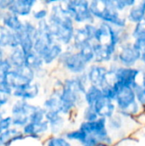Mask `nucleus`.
Wrapping results in <instances>:
<instances>
[{
	"instance_id": "nucleus-1",
	"label": "nucleus",
	"mask_w": 145,
	"mask_h": 146,
	"mask_svg": "<svg viewBox=\"0 0 145 146\" xmlns=\"http://www.w3.org/2000/svg\"><path fill=\"white\" fill-rule=\"evenodd\" d=\"M59 1L50 7L47 21L56 41L65 47L72 44L76 25L62 9Z\"/></svg>"
},
{
	"instance_id": "nucleus-2",
	"label": "nucleus",
	"mask_w": 145,
	"mask_h": 146,
	"mask_svg": "<svg viewBox=\"0 0 145 146\" xmlns=\"http://www.w3.org/2000/svg\"><path fill=\"white\" fill-rule=\"evenodd\" d=\"M90 10L97 22H104L120 29L129 26L126 15L115 9L114 0H91Z\"/></svg>"
},
{
	"instance_id": "nucleus-3",
	"label": "nucleus",
	"mask_w": 145,
	"mask_h": 146,
	"mask_svg": "<svg viewBox=\"0 0 145 146\" xmlns=\"http://www.w3.org/2000/svg\"><path fill=\"white\" fill-rule=\"evenodd\" d=\"M88 65L80 58L73 46L71 44L64 47L60 56L56 69L65 76H75L85 73Z\"/></svg>"
},
{
	"instance_id": "nucleus-4",
	"label": "nucleus",
	"mask_w": 145,
	"mask_h": 146,
	"mask_svg": "<svg viewBox=\"0 0 145 146\" xmlns=\"http://www.w3.org/2000/svg\"><path fill=\"white\" fill-rule=\"evenodd\" d=\"M59 3L66 14L72 18L76 26H83L87 23H97L90 10V1L60 0Z\"/></svg>"
},
{
	"instance_id": "nucleus-5",
	"label": "nucleus",
	"mask_w": 145,
	"mask_h": 146,
	"mask_svg": "<svg viewBox=\"0 0 145 146\" xmlns=\"http://www.w3.org/2000/svg\"><path fill=\"white\" fill-rule=\"evenodd\" d=\"M138 125L135 118L116 112L112 117L107 120V128L115 142L131 136L134 127L132 125ZM139 126V125H138Z\"/></svg>"
},
{
	"instance_id": "nucleus-6",
	"label": "nucleus",
	"mask_w": 145,
	"mask_h": 146,
	"mask_svg": "<svg viewBox=\"0 0 145 146\" xmlns=\"http://www.w3.org/2000/svg\"><path fill=\"white\" fill-rule=\"evenodd\" d=\"M77 127L87 134H91L97 138L100 144L113 146L115 143L109 133L107 128V120L104 118H98L94 121H79Z\"/></svg>"
},
{
	"instance_id": "nucleus-7",
	"label": "nucleus",
	"mask_w": 145,
	"mask_h": 146,
	"mask_svg": "<svg viewBox=\"0 0 145 146\" xmlns=\"http://www.w3.org/2000/svg\"><path fill=\"white\" fill-rule=\"evenodd\" d=\"M36 104L32 102L14 99L9 107V115L12 118L13 127L22 129L29 122V115Z\"/></svg>"
},
{
	"instance_id": "nucleus-8",
	"label": "nucleus",
	"mask_w": 145,
	"mask_h": 146,
	"mask_svg": "<svg viewBox=\"0 0 145 146\" xmlns=\"http://www.w3.org/2000/svg\"><path fill=\"white\" fill-rule=\"evenodd\" d=\"M141 55V52L133 46L132 41H129L118 46L117 52L111 62H116L120 66L126 68L138 67L140 66Z\"/></svg>"
},
{
	"instance_id": "nucleus-9",
	"label": "nucleus",
	"mask_w": 145,
	"mask_h": 146,
	"mask_svg": "<svg viewBox=\"0 0 145 146\" xmlns=\"http://www.w3.org/2000/svg\"><path fill=\"white\" fill-rule=\"evenodd\" d=\"M142 74V67L138 66L134 68H126L118 66L113 72L114 83L121 86H131L133 90L139 85Z\"/></svg>"
},
{
	"instance_id": "nucleus-10",
	"label": "nucleus",
	"mask_w": 145,
	"mask_h": 146,
	"mask_svg": "<svg viewBox=\"0 0 145 146\" xmlns=\"http://www.w3.org/2000/svg\"><path fill=\"white\" fill-rule=\"evenodd\" d=\"M35 81V73L29 68L23 66L12 68L6 79V85L12 90H15L25 85Z\"/></svg>"
},
{
	"instance_id": "nucleus-11",
	"label": "nucleus",
	"mask_w": 145,
	"mask_h": 146,
	"mask_svg": "<svg viewBox=\"0 0 145 146\" xmlns=\"http://www.w3.org/2000/svg\"><path fill=\"white\" fill-rule=\"evenodd\" d=\"M89 85L103 88L108 84V65L91 63L85 71Z\"/></svg>"
},
{
	"instance_id": "nucleus-12",
	"label": "nucleus",
	"mask_w": 145,
	"mask_h": 146,
	"mask_svg": "<svg viewBox=\"0 0 145 146\" xmlns=\"http://www.w3.org/2000/svg\"><path fill=\"white\" fill-rule=\"evenodd\" d=\"M43 92V84L38 81L25 85L12 92L13 99H21L32 102L38 98Z\"/></svg>"
},
{
	"instance_id": "nucleus-13",
	"label": "nucleus",
	"mask_w": 145,
	"mask_h": 146,
	"mask_svg": "<svg viewBox=\"0 0 145 146\" xmlns=\"http://www.w3.org/2000/svg\"><path fill=\"white\" fill-rule=\"evenodd\" d=\"M45 121L49 124L50 135H62L69 128L68 119L56 111H46Z\"/></svg>"
},
{
	"instance_id": "nucleus-14",
	"label": "nucleus",
	"mask_w": 145,
	"mask_h": 146,
	"mask_svg": "<svg viewBox=\"0 0 145 146\" xmlns=\"http://www.w3.org/2000/svg\"><path fill=\"white\" fill-rule=\"evenodd\" d=\"M92 49L94 52V63L108 65L112 62L118 47L111 44H102L92 42Z\"/></svg>"
},
{
	"instance_id": "nucleus-15",
	"label": "nucleus",
	"mask_w": 145,
	"mask_h": 146,
	"mask_svg": "<svg viewBox=\"0 0 145 146\" xmlns=\"http://www.w3.org/2000/svg\"><path fill=\"white\" fill-rule=\"evenodd\" d=\"M38 4L37 0H12L8 11L23 20L29 19Z\"/></svg>"
},
{
	"instance_id": "nucleus-16",
	"label": "nucleus",
	"mask_w": 145,
	"mask_h": 146,
	"mask_svg": "<svg viewBox=\"0 0 145 146\" xmlns=\"http://www.w3.org/2000/svg\"><path fill=\"white\" fill-rule=\"evenodd\" d=\"M21 132L26 139H32L35 140H43L50 135L49 124L44 120L39 123L28 122Z\"/></svg>"
},
{
	"instance_id": "nucleus-17",
	"label": "nucleus",
	"mask_w": 145,
	"mask_h": 146,
	"mask_svg": "<svg viewBox=\"0 0 145 146\" xmlns=\"http://www.w3.org/2000/svg\"><path fill=\"white\" fill-rule=\"evenodd\" d=\"M64 50V46L62 45L58 42H55L49 50L45 52V54L42 56L44 64L46 68L50 69H55L56 67L57 61Z\"/></svg>"
},
{
	"instance_id": "nucleus-18",
	"label": "nucleus",
	"mask_w": 145,
	"mask_h": 146,
	"mask_svg": "<svg viewBox=\"0 0 145 146\" xmlns=\"http://www.w3.org/2000/svg\"><path fill=\"white\" fill-rule=\"evenodd\" d=\"M92 107L99 118H104L106 120L112 117L117 112L115 102L103 98L98 100Z\"/></svg>"
},
{
	"instance_id": "nucleus-19",
	"label": "nucleus",
	"mask_w": 145,
	"mask_h": 146,
	"mask_svg": "<svg viewBox=\"0 0 145 146\" xmlns=\"http://www.w3.org/2000/svg\"><path fill=\"white\" fill-rule=\"evenodd\" d=\"M17 47H19L17 33L9 31L0 24V48L9 50Z\"/></svg>"
},
{
	"instance_id": "nucleus-20",
	"label": "nucleus",
	"mask_w": 145,
	"mask_h": 146,
	"mask_svg": "<svg viewBox=\"0 0 145 146\" xmlns=\"http://www.w3.org/2000/svg\"><path fill=\"white\" fill-rule=\"evenodd\" d=\"M127 22L129 25H135L145 17V0L137 2L132 7H131L126 15Z\"/></svg>"
},
{
	"instance_id": "nucleus-21",
	"label": "nucleus",
	"mask_w": 145,
	"mask_h": 146,
	"mask_svg": "<svg viewBox=\"0 0 145 146\" xmlns=\"http://www.w3.org/2000/svg\"><path fill=\"white\" fill-rule=\"evenodd\" d=\"M26 138L21 129L12 127L0 134V144L3 146H11L14 143L24 140Z\"/></svg>"
},
{
	"instance_id": "nucleus-22",
	"label": "nucleus",
	"mask_w": 145,
	"mask_h": 146,
	"mask_svg": "<svg viewBox=\"0 0 145 146\" xmlns=\"http://www.w3.org/2000/svg\"><path fill=\"white\" fill-rule=\"evenodd\" d=\"M60 92H61V90L60 91L50 90L49 93L44 96V98L43 100L41 106L46 111L59 112V108H60L59 94H60Z\"/></svg>"
},
{
	"instance_id": "nucleus-23",
	"label": "nucleus",
	"mask_w": 145,
	"mask_h": 146,
	"mask_svg": "<svg viewBox=\"0 0 145 146\" xmlns=\"http://www.w3.org/2000/svg\"><path fill=\"white\" fill-rule=\"evenodd\" d=\"M23 21H24L23 19L20 18L19 16H17L9 11H6L4 18L2 22V25L4 26L9 31L17 33L22 29Z\"/></svg>"
},
{
	"instance_id": "nucleus-24",
	"label": "nucleus",
	"mask_w": 145,
	"mask_h": 146,
	"mask_svg": "<svg viewBox=\"0 0 145 146\" xmlns=\"http://www.w3.org/2000/svg\"><path fill=\"white\" fill-rule=\"evenodd\" d=\"M6 59L13 68L25 66V53L20 47L7 50Z\"/></svg>"
},
{
	"instance_id": "nucleus-25",
	"label": "nucleus",
	"mask_w": 145,
	"mask_h": 146,
	"mask_svg": "<svg viewBox=\"0 0 145 146\" xmlns=\"http://www.w3.org/2000/svg\"><path fill=\"white\" fill-rule=\"evenodd\" d=\"M102 89L94 86L89 85L85 92L83 95V99L85 105L86 106H93L98 100L103 98Z\"/></svg>"
},
{
	"instance_id": "nucleus-26",
	"label": "nucleus",
	"mask_w": 145,
	"mask_h": 146,
	"mask_svg": "<svg viewBox=\"0 0 145 146\" xmlns=\"http://www.w3.org/2000/svg\"><path fill=\"white\" fill-rule=\"evenodd\" d=\"M17 36L19 39V47L23 50L25 54L33 50V44L35 39L34 36L26 33L23 29L17 33Z\"/></svg>"
},
{
	"instance_id": "nucleus-27",
	"label": "nucleus",
	"mask_w": 145,
	"mask_h": 146,
	"mask_svg": "<svg viewBox=\"0 0 145 146\" xmlns=\"http://www.w3.org/2000/svg\"><path fill=\"white\" fill-rule=\"evenodd\" d=\"M86 43H92V41L87 34V32L85 31L84 26H76L72 45L73 46L74 50H77L78 48Z\"/></svg>"
},
{
	"instance_id": "nucleus-28",
	"label": "nucleus",
	"mask_w": 145,
	"mask_h": 146,
	"mask_svg": "<svg viewBox=\"0 0 145 146\" xmlns=\"http://www.w3.org/2000/svg\"><path fill=\"white\" fill-rule=\"evenodd\" d=\"M25 66L33 70L34 72L45 67L42 57L33 50L25 54Z\"/></svg>"
},
{
	"instance_id": "nucleus-29",
	"label": "nucleus",
	"mask_w": 145,
	"mask_h": 146,
	"mask_svg": "<svg viewBox=\"0 0 145 146\" xmlns=\"http://www.w3.org/2000/svg\"><path fill=\"white\" fill-rule=\"evenodd\" d=\"M76 51L80 56V58L87 65H90L94 62V52L92 49V43H86L81 45L79 48H78Z\"/></svg>"
},
{
	"instance_id": "nucleus-30",
	"label": "nucleus",
	"mask_w": 145,
	"mask_h": 146,
	"mask_svg": "<svg viewBox=\"0 0 145 146\" xmlns=\"http://www.w3.org/2000/svg\"><path fill=\"white\" fill-rule=\"evenodd\" d=\"M13 90L8 86H0V110H8L12 101Z\"/></svg>"
},
{
	"instance_id": "nucleus-31",
	"label": "nucleus",
	"mask_w": 145,
	"mask_h": 146,
	"mask_svg": "<svg viewBox=\"0 0 145 146\" xmlns=\"http://www.w3.org/2000/svg\"><path fill=\"white\" fill-rule=\"evenodd\" d=\"M73 145L68 141L62 135H49L42 140V146H73Z\"/></svg>"
},
{
	"instance_id": "nucleus-32",
	"label": "nucleus",
	"mask_w": 145,
	"mask_h": 146,
	"mask_svg": "<svg viewBox=\"0 0 145 146\" xmlns=\"http://www.w3.org/2000/svg\"><path fill=\"white\" fill-rule=\"evenodd\" d=\"M79 113L80 115H79V121H94L99 118L92 106L85 105L80 110Z\"/></svg>"
},
{
	"instance_id": "nucleus-33",
	"label": "nucleus",
	"mask_w": 145,
	"mask_h": 146,
	"mask_svg": "<svg viewBox=\"0 0 145 146\" xmlns=\"http://www.w3.org/2000/svg\"><path fill=\"white\" fill-rule=\"evenodd\" d=\"M46 110L39 104H35L32 111L29 115V122L32 123H39L45 120Z\"/></svg>"
},
{
	"instance_id": "nucleus-34",
	"label": "nucleus",
	"mask_w": 145,
	"mask_h": 146,
	"mask_svg": "<svg viewBox=\"0 0 145 146\" xmlns=\"http://www.w3.org/2000/svg\"><path fill=\"white\" fill-rule=\"evenodd\" d=\"M38 4H39V2H38ZM39 5H40L39 7H36L33 9V11L31 15V17H30V19L32 21H33L35 23L41 21L47 20V18L49 16V9L42 6L41 4H39Z\"/></svg>"
},
{
	"instance_id": "nucleus-35",
	"label": "nucleus",
	"mask_w": 145,
	"mask_h": 146,
	"mask_svg": "<svg viewBox=\"0 0 145 146\" xmlns=\"http://www.w3.org/2000/svg\"><path fill=\"white\" fill-rule=\"evenodd\" d=\"M12 66L9 62L7 59H5L1 64H0V86H7L6 85V79L9 74V73L12 69Z\"/></svg>"
},
{
	"instance_id": "nucleus-36",
	"label": "nucleus",
	"mask_w": 145,
	"mask_h": 146,
	"mask_svg": "<svg viewBox=\"0 0 145 146\" xmlns=\"http://www.w3.org/2000/svg\"><path fill=\"white\" fill-rule=\"evenodd\" d=\"M136 3L137 1L135 0H114L115 7L117 9V11L120 12L121 14L127 11Z\"/></svg>"
},
{
	"instance_id": "nucleus-37",
	"label": "nucleus",
	"mask_w": 145,
	"mask_h": 146,
	"mask_svg": "<svg viewBox=\"0 0 145 146\" xmlns=\"http://www.w3.org/2000/svg\"><path fill=\"white\" fill-rule=\"evenodd\" d=\"M137 102L145 110V81H141L138 86L134 88Z\"/></svg>"
},
{
	"instance_id": "nucleus-38",
	"label": "nucleus",
	"mask_w": 145,
	"mask_h": 146,
	"mask_svg": "<svg viewBox=\"0 0 145 146\" xmlns=\"http://www.w3.org/2000/svg\"><path fill=\"white\" fill-rule=\"evenodd\" d=\"M132 26V28H131V37L132 40L145 35V19Z\"/></svg>"
},
{
	"instance_id": "nucleus-39",
	"label": "nucleus",
	"mask_w": 145,
	"mask_h": 146,
	"mask_svg": "<svg viewBox=\"0 0 145 146\" xmlns=\"http://www.w3.org/2000/svg\"><path fill=\"white\" fill-rule=\"evenodd\" d=\"M51 71H52L51 69H50L46 67H44V68H42L37 71H35L34 72L35 73V80L44 84L50 77Z\"/></svg>"
},
{
	"instance_id": "nucleus-40",
	"label": "nucleus",
	"mask_w": 145,
	"mask_h": 146,
	"mask_svg": "<svg viewBox=\"0 0 145 146\" xmlns=\"http://www.w3.org/2000/svg\"><path fill=\"white\" fill-rule=\"evenodd\" d=\"M102 89V92H103V97L105 99L110 100L115 102V99L116 98V92L114 89L112 85H106L104 86Z\"/></svg>"
},
{
	"instance_id": "nucleus-41",
	"label": "nucleus",
	"mask_w": 145,
	"mask_h": 146,
	"mask_svg": "<svg viewBox=\"0 0 145 146\" xmlns=\"http://www.w3.org/2000/svg\"><path fill=\"white\" fill-rule=\"evenodd\" d=\"M12 127H13L12 118L9 114H7L0 121V129L2 130V132H3L5 130H8L9 128H11Z\"/></svg>"
},
{
	"instance_id": "nucleus-42",
	"label": "nucleus",
	"mask_w": 145,
	"mask_h": 146,
	"mask_svg": "<svg viewBox=\"0 0 145 146\" xmlns=\"http://www.w3.org/2000/svg\"><path fill=\"white\" fill-rule=\"evenodd\" d=\"M12 0H0V10L8 11Z\"/></svg>"
},
{
	"instance_id": "nucleus-43",
	"label": "nucleus",
	"mask_w": 145,
	"mask_h": 146,
	"mask_svg": "<svg viewBox=\"0 0 145 146\" xmlns=\"http://www.w3.org/2000/svg\"><path fill=\"white\" fill-rule=\"evenodd\" d=\"M56 1L57 0H43V1H38V2H39V4H41L42 6L50 9V7L53 5L54 3H56Z\"/></svg>"
},
{
	"instance_id": "nucleus-44",
	"label": "nucleus",
	"mask_w": 145,
	"mask_h": 146,
	"mask_svg": "<svg viewBox=\"0 0 145 146\" xmlns=\"http://www.w3.org/2000/svg\"><path fill=\"white\" fill-rule=\"evenodd\" d=\"M6 55H7V50L0 48V64L6 59Z\"/></svg>"
},
{
	"instance_id": "nucleus-45",
	"label": "nucleus",
	"mask_w": 145,
	"mask_h": 146,
	"mask_svg": "<svg viewBox=\"0 0 145 146\" xmlns=\"http://www.w3.org/2000/svg\"><path fill=\"white\" fill-rule=\"evenodd\" d=\"M140 66L145 69V51L141 55V61H140Z\"/></svg>"
},
{
	"instance_id": "nucleus-46",
	"label": "nucleus",
	"mask_w": 145,
	"mask_h": 146,
	"mask_svg": "<svg viewBox=\"0 0 145 146\" xmlns=\"http://www.w3.org/2000/svg\"><path fill=\"white\" fill-rule=\"evenodd\" d=\"M7 114H9L8 110H0V121H1V119H2L5 115H7ZM1 133H2V130L0 129V134H1Z\"/></svg>"
},
{
	"instance_id": "nucleus-47",
	"label": "nucleus",
	"mask_w": 145,
	"mask_h": 146,
	"mask_svg": "<svg viewBox=\"0 0 145 146\" xmlns=\"http://www.w3.org/2000/svg\"><path fill=\"white\" fill-rule=\"evenodd\" d=\"M5 13H6V11L0 10V24H2V22H3V18H4Z\"/></svg>"
},
{
	"instance_id": "nucleus-48",
	"label": "nucleus",
	"mask_w": 145,
	"mask_h": 146,
	"mask_svg": "<svg viewBox=\"0 0 145 146\" xmlns=\"http://www.w3.org/2000/svg\"><path fill=\"white\" fill-rule=\"evenodd\" d=\"M97 146H109V145H104V144H99Z\"/></svg>"
},
{
	"instance_id": "nucleus-49",
	"label": "nucleus",
	"mask_w": 145,
	"mask_h": 146,
	"mask_svg": "<svg viewBox=\"0 0 145 146\" xmlns=\"http://www.w3.org/2000/svg\"><path fill=\"white\" fill-rule=\"evenodd\" d=\"M0 146H3V145H1V144H0Z\"/></svg>"
},
{
	"instance_id": "nucleus-50",
	"label": "nucleus",
	"mask_w": 145,
	"mask_h": 146,
	"mask_svg": "<svg viewBox=\"0 0 145 146\" xmlns=\"http://www.w3.org/2000/svg\"><path fill=\"white\" fill-rule=\"evenodd\" d=\"M73 146H75V145H73Z\"/></svg>"
},
{
	"instance_id": "nucleus-51",
	"label": "nucleus",
	"mask_w": 145,
	"mask_h": 146,
	"mask_svg": "<svg viewBox=\"0 0 145 146\" xmlns=\"http://www.w3.org/2000/svg\"><path fill=\"white\" fill-rule=\"evenodd\" d=\"M144 19H145V17H144Z\"/></svg>"
},
{
	"instance_id": "nucleus-52",
	"label": "nucleus",
	"mask_w": 145,
	"mask_h": 146,
	"mask_svg": "<svg viewBox=\"0 0 145 146\" xmlns=\"http://www.w3.org/2000/svg\"></svg>"
}]
</instances>
